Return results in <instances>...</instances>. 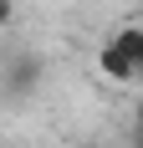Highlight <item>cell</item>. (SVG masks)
I'll use <instances>...</instances> for the list:
<instances>
[{
    "instance_id": "obj_1",
    "label": "cell",
    "mask_w": 143,
    "mask_h": 148,
    "mask_svg": "<svg viewBox=\"0 0 143 148\" xmlns=\"http://www.w3.org/2000/svg\"><path fill=\"white\" fill-rule=\"evenodd\" d=\"M41 77H46V61L36 56V51H21V56H10L5 87H10L15 97H26V92H36V87H41Z\"/></svg>"
},
{
    "instance_id": "obj_2",
    "label": "cell",
    "mask_w": 143,
    "mask_h": 148,
    "mask_svg": "<svg viewBox=\"0 0 143 148\" xmlns=\"http://www.w3.org/2000/svg\"><path fill=\"white\" fill-rule=\"evenodd\" d=\"M107 41H113L118 51H123V56L133 61V72L143 77V21H128V26H118L113 36H107Z\"/></svg>"
},
{
    "instance_id": "obj_3",
    "label": "cell",
    "mask_w": 143,
    "mask_h": 148,
    "mask_svg": "<svg viewBox=\"0 0 143 148\" xmlns=\"http://www.w3.org/2000/svg\"><path fill=\"white\" fill-rule=\"evenodd\" d=\"M97 72L107 77V82H138V72H133V61L118 51L113 41H102V51H97Z\"/></svg>"
},
{
    "instance_id": "obj_4",
    "label": "cell",
    "mask_w": 143,
    "mask_h": 148,
    "mask_svg": "<svg viewBox=\"0 0 143 148\" xmlns=\"http://www.w3.org/2000/svg\"><path fill=\"white\" fill-rule=\"evenodd\" d=\"M15 21V0H0V26H10Z\"/></svg>"
},
{
    "instance_id": "obj_5",
    "label": "cell",
    "mask_w": 143,
    "mask_h": 148,
    "mask_svg": "<svg viewBox=\"0 0 143 148\" xmlns=\"http://www.w3.org/2000/svg\"><path fill=\"white\" fill-rule=\"evenodd\" d=\"M133 133L143 138V97H138V102H133Z\"/></svg>"
},
{
    "instance_id": "obj_6",
    "label": "cell",
    "mask_w": 143,
    "mask_h": 148,
    "mask_svg": "<svg viewBox=\"0 0 143 148\" xmlns=\"http://www.w3.org/2000/svg\"><path fill=\"white\" fill-rule=\"evenodd\" d=\"M72 148H97V143H72Z\"/></svg>"
},
{
    "instance_id": "obj_7",
    "label": "cell",
    "mask_w": 143,
    "mask_h": 148,
    "mask_svg": "<svg viewBox=\"0 0 143 148\" xmlns=\"http://www.w3.org/2000/svg\"><path fill=\"white\" fill-rule=\"evenodd\" d=\"M133 148H143V138H138V143H133Z\"/></svg>"
},
{
    "instance_id": "obj_8",
    "label": "cell",
    "mask_w": 143,
    "mask_h": 148,
    "mask_svg": "<svg viewBox=\"0 0 143 148\" xmlns=\"http://www.w3.org/2000/svg\"><path fill=\"white\" fill-rule=\"evenodd\" d=\"M0 148H5V143H0Z\"/></svg>"
}]
</instances>
